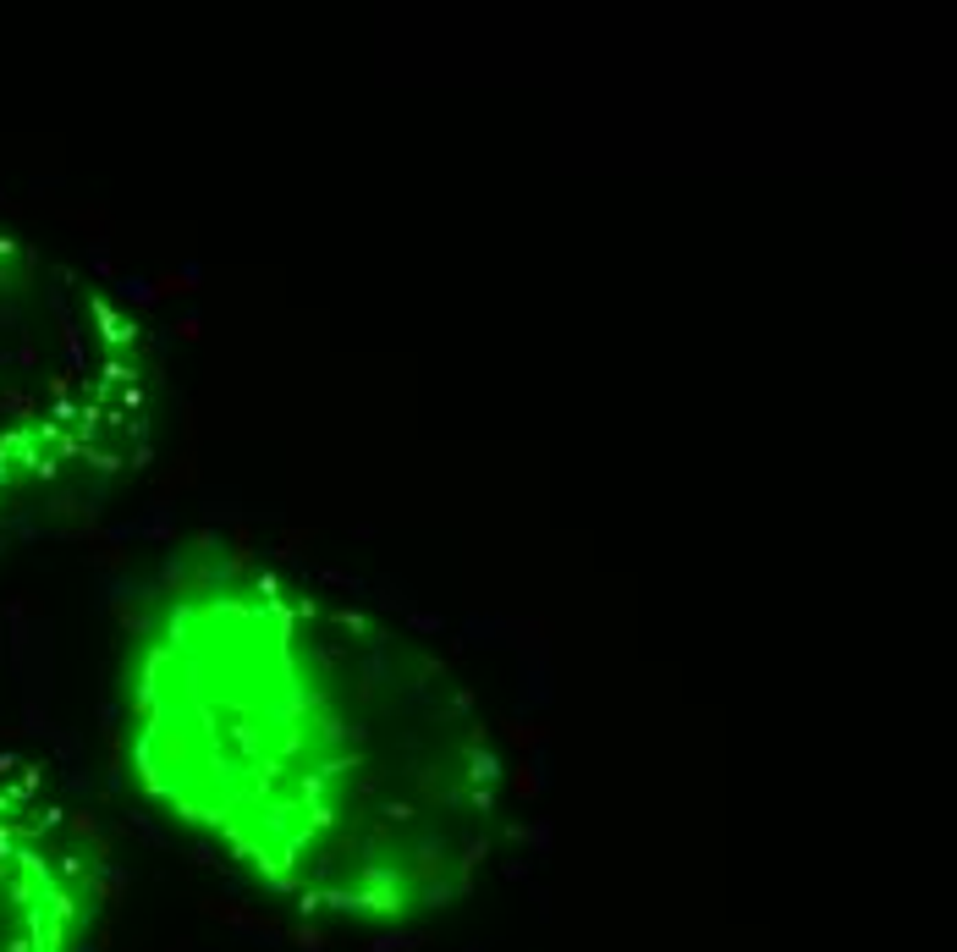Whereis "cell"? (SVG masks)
<instances>
[{
    "label": "cell",
    "instance_id": "cell-1",
    "mask_svg": "<svg viewBox=\"0 0 957 952\" xmlns=\"http://www.w3.org/2000/svg\"><path fill=\"white\" fill-rule=\"evenodd\" d=\"M138 792L270 898L413 925L473 892L506 759L419 628L286 567H215L127 672Z\"/></svg>",
    "mask_w": 957,
    "mask_h": 952
},
{
    "label": "cell",
    "instance_id": "cell-2",
    "mask_svg": "<svg viewBox=\"0 0 957 952\" xmlns=\"http://www.w3.org/2000/svg\"><path fill=\"white\" fill-rule=\"evenodd\" d=\"M166 347L133 292L0 226V529L88 506L154 452Z\"/></svg>",
    "mask_w": 957,
    "mask_h": 952
},
{
    "label": "cell",
    "instance_id": "cell-3",
    "mask_svg": "<svg viewBox=\"0 0 957 952\" xmlns=\"http://www.w3.org/2000/svg\"><path fill=\"white\" fill-rule=\"evenodd\" d=\"M100 908V842L61 782L0 749V952H83Z\"/></svg>",
    "mask_w": 957,
    "mask_h": 952
}]
</instances>
